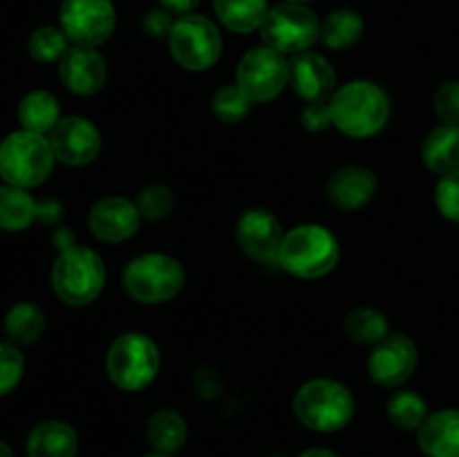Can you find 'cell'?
Listing matches in <instances>:
<instances>
[{"label":"cell","instance_id":"6da1fadb","mask_svg":"<svg viewBox=\"0 0 459 457\" xmlns=\"http://www.w3.org/2000/svg\"><path fill=\"white\" fill-rule=\"evenodd\" d=\"M332 125L352 139L379 134L390 119V99L372 81H350L330 99Z\"/></svg>","mask_w":459,"mask_h":457},{"label":"cell","instance_id":"7a4b0ae2","mask_svg":"<svg viewBox=\"0 0 459 457\" xmlns=\"http://www.w3.org/2000/svg\"><path fill=\"white\" fill-rule=\"evenodd\" d=\"M341 245L323 224H299L282 237L276 263L287 273L305 280L327 276L339 264Z\"/></svg>","mask_w":459,"mask_h":457},{"label":"cell","instance_id":"3957f363","mask_svg":"<svg viewBox=\"0 0 459 457\" xmlns=\"http://www.w3.org/2000/svg\"><path fill=\"white\" fill-rule=\"evenodd\" d=\"M54 161L56 157L48 134L21 128L0 142V177L12 186L27 191L40 186L52 175Z\"/></svg>","mask_w":459,"mask_h":457},{"label":"cell","instance_id":"277c9868","mask_svg":"<svg viewBox=\"0 0 459 457\" xmlns=\"http://www.w3.org/2000/svg\"><path fill=\"white\" fill-rule=\"evenodd\" d=\"M357 403L348 385L336 379H312L294 394L296 419L314 433H336L352 421Z\"/></svg>","mask_w":459,"mask_h":457},{"label":"cell","instance_id":"5b68a950","mask_svg":"<svg viewBox=\"0 0 459 457\" xmlns=\"http://www.w3.org/2000/svg\"><path fill=\"white\" fill-rule=\"evenodd\" d=\"M106 285V264L90 246L72 245L58 251L52 264V289L72 307H83L99 298Z\"/></svg>","mask_w":459,"mask_h":457},{"label":"cell","instance_id":"8992f818","mask_svg":"<svg viewBox=\"0 0 459 457\" xmlns=\"http://www.w3.org/2000/svg\"><path fill=\"white\" fill-rule=\"evenodd\" d=\"M186 273L179 260L169 254H142L126 264L121 273L124 291L142 305H161L182 291Z\"/></svg>","mask_w":459,"mask_h":457},{"label":"cell","instance_id":"52a82bcc","mask_svg":"<svg viewBox=\"0 0 459 457\" xmlns=\"http://www.w3.org/2000/svg\"><path fill=\"white\" fill-rule=\"evenodd\" d=\"M160 348L142 332H126L117 336L106 354L108 376L124 392L146 390L160 375Z\"/></svg>","mask_w":459,"mask_h":457},{"label":"cell","instance_id":"ba28073f","mask_svg":"<svg viewBox=\"0 0 459 457\" xmlns=\"http://www.w3.org/2000/svg\"><path fill=\"white\" fill-rule=\"evenodd\" d=\"M264 45L276 52L300 54L307 52L321 39V21L307 4L281 3L272 7L260 25Z\"/></svg>","mask_w":459,"mask_h":457},{"label":"cell","instance_id":"9c48e42d","mask_svg":"<svg viewBox=\"0 0 459 457\" xmlns=\"http://www.w3.org/2000/svg\"><path fill=\"white\" fill-rule=\"evenodd\" d=\"M170 56L188 72H204L218 63L222 54V36L218 27L200 13H184L173 22L169 34Z\"/></svg>","mask_w":459,"mask_h":457},{"label":"cell","instance_id":"30bf717a","mask_svg":"<svg viewBox=\"0 0 459 457\" xmlns=\"http://www.w3.org/2000/svg\"><path fill=\"white\" fill-rule=\"evenodd\" d=\"M236 83L254 103L273 101L290 83V63L267 45L254 47L238 63Z\"/></svg>","mask_w":459,"mask_h":457},{"label":"cell","instance_id":"8fae6325","mask_svg":"<svg viewBox=\"0 0 459 457\" xmlns=\"http://www.w3.org/2000/svg\"><path fill=\"white\" fill-rule=\"evenodd\" d=\"M58 21L72 43L99 47L115 31L117 13L110 0H63Z\"/></svg>","mask_w":459,"mask_h":457},{"label":"cell","instance_id":"7c38bea8","mask_svg":"<svg viewBox=\"0 0 459 457\" xmlns=\"http://www.w3.org/2000/svg\"><path fill=\"white\" fill-rule=\"evenodd\" d=\"M417 361L420 352L415 341L402 332H393L372 345L368 357V375L381 388H402L415 375Z\"/></svg>","mask_w":459,"mask_h":457},{"label":"cell","instance_id":"4fadbf2b","mask_svg":"<svg viewBox=\"0 0 459 457\" xmlns=\"http://www.w3.org/2000/svg\"><path fill=\"white\" fill-rule=\"evenodd\" d=\"M48 139L54 157L65 166H88L101 152V133L92 121L79 115L61 116Z\"/></svg>","mask_w":459,"mask_h":457},{"label":"cell","instance_id":"5bb4252c","mask_svg":"<svg viewBox=\"0 0 459 457\" xmlns=\"http://www.w3.org/2000/svg\"><path fill=\"white\" fill-rule=\"evenodd\" d=\"M236 237L249 258L258 263H276L285 233L272 211L247 209L238 220Z\"/></svg>","mask_w":459,"mask_h":457},{"label":"cell","instance_id":"9a60e30c","mask_svg":"<svg viewBox=\"0 0 459 457\" xmlns=\"http://www.w3.org/2000/svg\"><path fill=\"white\" fill-rule=\"evenodd\" d=\"M139 222H142V213L137 204L121 195L103 197L88 213V227L92 236L110 245L130 240L139 231Z\"/></svg>","mask_w":459,"mask_h":457},{"label":"cell","instance_id":"2e32d148","mask_svg":"<svg viewBox=\"0 0 459 457\" xmlns=\"http://www.w3.org/2000/svg\"><path fill=\"white\" fill-rule=\"evenodd\" d=\"M58 76L72 94L92 97V94L101 92L108 81L106 58L94 47L74 45L58 61Z\"/></svg>","mask_w":459,"mask_h":457},{"label":"cell","instance_id":"e0dca14e","mask_svg":"<svg viewBox=\"0 0 459 457\" xmlns=\"http://www.w3.org/2000/svg\"><path fill=\"white\" fill-rule=\"evenodd\" d=\"M290 85L307 103L330 101L336 92V72L325 56L307 49L291 56Z\"/></svg>","mask_w":459,"mask_h":457},{"label":"cell","instance_id":"ac0fdd59","mask_svg":"<svg viewBox=\"0 0 459 457\" xmlns=\"http://www.w3.org/2000/svg\"><path fill=\"white\" fill-rule=\"evenodd\" d=\"M377 186V175L372 173L366 166H343L336 170L327 182V200L334 209L352 213V211L363 209L368 202L375 197Z\"/></svg>","mask_w":459,"mask_h":457},{"label":"cell","instance_id":"d6986e66","mask_svg":"<svg viewBox=\"0 0 459 457\" xmlns=\"http://www.w3.org/2000/svg\"><path fill=\"white\" fill-rule=\"evenodd\" d=\"M417 444L429 457H459V408L430 412L417 430Z\"/></svg>","mask_w":459,"mask_h":457},{"label":"cell","instance_id":"ffe728a7","mask_svg":"<svg viewBox=\"0 0 459 457\" xmlns=\"http://www.w3.org/2000/svg\"><path fill=\"white\" fill-rule=\"evenodd\" d=\"M79 435L67 421H40L27 437V457H76Z\"/></svg>","mask_w":459,"mask_h":457},{"label":"cell","instance_id":"44dd1931","mask_svg":"<svg viewBox=\"0 0 459 457\" xmlns=\"http://www.w3.org/2000/svg\"><path fill=\"white\" fill-rule=\"evenodd\" d=\"M421 160L433 173L451 175L459 170V125L442 124L426 134Z\"/></svg>","mask_w":459,"mask_h":457},{"label":"cell","instance_id":"7402d4cb","mask_svg":"<svg viewBox=\"0 0 459 457\" xmlns=\"http://www.w3.org/2000/svg\"><path fill=\"white\" fill-rule=\"evenodd\" d=\"M18 121H21V128L49 134L54 125L61 121V106L48 90H31L18 103Z\"/></svg>","mask_w":459,"mask_h":457},{"label":"cell","instance_id":"603a6c76","mask_svg":"<svg viewBox=\"0 0 459 457\" xmlns=\"http://www.w3.org/2000/svg\"><path fill=\"white\" fill-rule=\"evenodd\" d=\"M34 220H39V202L30 195V191L3 184L0 186V231H25Z\"/></svg>","mask_w":459,"mask_h":457},{"label":"cell","instance_id":"cb8c5ba5","mask_svg":"<svg viewBox=\"0 0 459 457\" xmlns=\"http://www.w3.org/2000/svg\"><path fill=\"white\" fill-rule=\"evenodd\" d=\"M146 435L151 446L155 448V453L175 455L186 444L188 426L178 410L161 408V410L152 412V417L148 419Z\"/></svg>","mask_w":459,"mask_h":457},{"label":"cell","instance_id":"d4e9b609","mask_svg":"<svg viewBox=\"0 0 459 457\" xmlns=\"http://www.w3.org/2000/svg\"><path fill=\"white\" fill-rule=\"evenodd\" d=\"M3 332L9 343L18 345V348L36 343L45 332V312L30 300L16 303L4 314Z\"/></svg>","mask_w":459,"mask_h":457},{"label":"cell","instance_id":"484cf974","mask_svg":"<svg viewBox=\"0 0 459 457\" xmlns=\"http://www.w3.org/2000/svg\"><path fill=\"white\" fill-rule=\"evenodd\" d=\"M220 22L236 34L260 30L269 12V0H213Z\"/></svg>","mask_w":459,"mask_h":457},{"label":"cell","instance_id":"4316f807","mask_svg":"<svg viewBox=\"0 0 459 457\" xmlns=\"http://www.w3.org/2000/svg\"><path fill=\"white\" fill-rule=\"evenodd\" d=\"M366 22L352 9H334L321 22V43L330 49H350L361 40Z\"/></svg>","mask_w":459,"mask_h":457},{"label":"cell","instance_id":"83f0119b","mask_svg":"<svg viewBox=\"0 0 459 457\" xmlns=\"http://www.w3.org/2000/svg\"><path fill=\"white\" fill-rule=\"evenodd\" d=\"M388 419L402 430H420L429 412V403L415 390H394L385 401Z\"/></svg>","mask_w":459,"mask_h":457},{"label":"cell","instance_id":"f1b7e54d","mask_svg":"<svg viewBox=\"0 0 459 457\" xmlns=\"http://www.w3.org/2000/svg\"><path fill=\"white\" fill-rule=\"evenodd\" d=\"M345 334L359 345H375L388 336V318L375 307H357L345 318Z\"/></svg>","mask_w":459,"mask_h":457},{"label":"cell","instance_id":"f546056e","mask_svg":"<svg viewBox=\"0 0 459 457\" xmlns=\"http://www.w3.org/2000/svg\"><path fill=\"white\" fill-rule=\"evenodd\" d=\"M67 36L61 27L43 25L36 27L27 39V54L39 63H54L61 61L63 54L67 52Z\"/></svg>","mask_w":459,"mask_h":457},{"label":"cell","instance_id":"4dcf8cb0","mask_svg":"<svg viewBox=\"0 0 459 457\" xmlns=\"http://www.w3.org/2000/svg\"><path fill=\"white\" fill-rule=\"evenodd\" d=\"M251 106H254V101L247 97V92L238 83L222 85L211 97V110L224 124H238V121H242L251 112Z\"/></svg>","mask_w":459,"mask_h":457},{"label":"cell","instance_id":"1f68e13d","mask_svg":"<svg viewBox=\"0 0 459 457\" xmlns=\"http://www.w3.org/2000/svg\"><path fill=\"white\" fill-rule=\"evenodd\" d=\"M134 204H137L142 218L155 222V220H164L166 215H170L175 206V195L166 184H151V186L139 191Z\"/></svg>","mask_w":459,"mask_h":457},{"label":"cell","instance_id":"d6a6232c","mask_svg":"<svg viewBox=\"0 0 459 457\" xmlns=\"http://www.w3.org/2000/svg\"><path fill=\"white\" fill-rule=\"evenodd\" d=\"M25 375V357L18 345L0 341V397L18 388Z\"/></svg>","mask_w":459,"mask_h":457},{"label":"cell","instance_id":"836d02e7","mask_svg":"<svg viewBox=\"0 0 459 457\" xmlns=\"http://www.w3.org/2000/svg\"><path fill=\"white\" fill-rule=\"evenodd\" d=\"M435 206L444 218L459 224V170L451 175H442V179L435 186Z\"/></svg>","mask_w":459,"mask_h":457},{"label":"cell","instance_id":"e575fe53","mask_svg":"<svg viewBox=\"0 0 459 457\" xmlns=\"http://www.w3.org/2000/svg\"><path fill=\"white\" fill-rule=\"evenodd\" d=\"M435 112L439 121L448 125H459V81H446L435 92Z\"/></svg>","mask_w":459,"mask_h":457},{"label":"cell","instance_id":"d590c367","mask_svg":"<svg viewBox=\"0 0 459 457\" xmlns=\"http://www.w3.org/2000/svg\"><path fill=\"white\" fill-rule=\"evenodd\" d=\"M300 124L309 130V133H323L332 125V112L330 101H314L307 103L300 112Z\"/></svg>","mask_w":459,"mask_h":457},{"label":"cell","instance_id":"8d00e7d4","mask_svg":"<svg viewBox=\"0 0 459 457\" xmlns=\"http://www.w3.org/2000/svg\"><path fill=\"white\" fill-rule=\"evenodd\" d=\"M173 18H170L169 9H152V12L146 13L143 18V30L151 36L160 39V36H169L170 30H173Z\"/></svg>","mask_w":459,"mask_h":457},{"label":"cell","instance_id":"74e56055","mask_svg":"<svg viewBox=\"0 0 459 457\" xmlns=\"http://www.w3.org/2000/svg\"><path fill=\"white\" fill-rule=\"evenodd\" d=\"M61 218V204L54 200L39 202V220L45 224H54Z\"/></svg>","mask_w":459,"mask_h":457},{"label":"cell","instance_id":"f35d334b","mask_svg":"<svg viewBox=\"0 0 459 457\" xmlns=\"http://www.w3.org/2000/svg\"><path fill=\"white\" fill-rule=\"evenodd\" d=\"M160 3L164 4V9H169V12L182 13L184 16V13H191L200 0H160Z\"/></svg>","mask_w":459,"mask_h":457},{"label":"cell","instance_id":"ab89813d","mask_svg":"<svg viewBox=\"0 0 459 457\" xmlns=\"http://www.w3.org/2000/svg\"><path fill=\"white\" fill-rule=\"evenodd\" d=\"M299 457H339L334 451H330V448H323V446H316V448H307V451L300 453Z\"/></svg>","mask_w":459,"mask_h":457},{"label":"cell","instance_id":"60d3db41","mask_svg":"<svg viewBox=\"0 0 459 457\" xmlns=\"http://www.w3.org/2000/svg\"><path fill=\"white\" fill-rule=\"evenodd\" d=\"M0 457H13V451L4 442H0Z\"/></svg>","mask_w":459,"mask_h":457},{"label":"cell","instance_id":"b9f144b4","mask_svg":"<svg viewBox=\"0 0 459 457\" xmlns=\"http://www.w3.org/2000/svg\"><path fill=\"white\" fill-rule=\"evenodd\" d=\"M285 3H296V4H307V3H312V0H285Z\"/></svg>","mask_w":459,"mask_h":457},{"label":"cell","instance_id":"7bdbcfd3","mask_svg":"<svg viewBox=\"0 0 459 457\" xmlns=\"http://www.w3.org/2000/svg\"><path fill=\"white\" fill-rule=\"evenodd\" d=\"M143 457H173V455H164V453H151V455H143Z\"/></svg>","mask_w":459,"mask_h":457},{"label":"cell","instance_id":"ee69618b","mask_svg":"<svg viewBox=\"0 0 459 457\" xmlns=\"http://www.w3.org/2000/svg\"><path fill=\"white\" fill-rule=\"evenodd\" d=\"M269 457H285V455H269Z\"/></svg>","mask_w":459,"mask_h":457}]
</instances>
